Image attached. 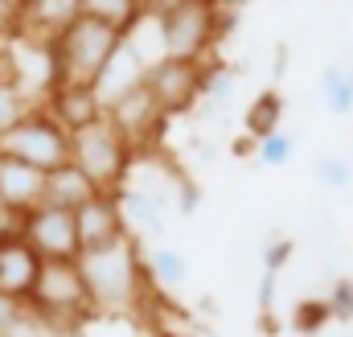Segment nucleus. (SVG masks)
Segmentation results:
<instances>
[{"label": "nucleus", "instance_id": "obj_1", "mask_svg": "<svg viewBox=\"0 0 353 337\" xmlns=\"http://www.w3.org/2000/svg\"><path fill=\"white\" fill-rule=\"evenodd\" d=\"M79 271H83L94 317H132L144 309V296L152 288L144 271V243L132 235H123L119 243L83 251Z\"/></svg>", "mask_w": 353, "mask_h": 337}, {"label": "nucleus", "instance_id": "obj_2", "mask_svg": "<svg viewBox=\"0 0 353 337\" xmlns=\"http://www.w3.org/2000/svg\"><path fill=\"white\" fill-rule=\"evenodd\" d=\"M25 317L50 334H79L94 317L79 259H41L37 284L25 300Z\"/></svg>", "mask_w": 353, "mask_h": 337}, {"label": "nucleus", "instance_id": "obj_3", "mask_svg": "<svg viewBox=\"0 0 353 337\" xmlns=\"http://www.w3.org/2000/svg\"><path fill=\"white\" fill-rule=\"evenodd\" d=\"M123 33L107 21H94V17H79L74 25H66L54 41H50V54H54V83H87L94 86L99 70L107 66V58L119 50Z\"/></svg>", "mask_w": 353, "mask_h": 337}, {"label": "nucleus", "instance_id": "obj_4", "mask_svg": "<svg viewBox=\"0 0 353 337\" xmlns=\"http://www.w3.org/2000/svg\"><path fill=\"white\" fill-rule=\"evenodd\" d=\"M70 165H79L94 181L99 193H115L128 185V173L136 165V148L119 136V128L103 115L87 128L70 132Z\"/></svg>", "mask_w": 353, "mask_h": 337}, {"label": "nucleus", "instance_id": "obj_5", "mask_svg": "<svg viewBox=\"0 0 353 337\" xmlns=\"http://www.w3.org/2000/svg\"><path fill=\"white\" fill-rule=\"evenodd\" d=\"M226 4V0H222ZM222 4H181L169 17H161V37H165V58L181 62H205L210 50L218 46L226 29Z\"/></svg>", "mask_w": 353, "mask_h": 337}, {"label": "nucleus", "instance_id": "obj_6", "mask_svg": "<svg viewBox=\"0 0 353 337\" xmlns=\"http://www.w3.org/2000/svg\"><path fill=\"white\" fill-rule=\"evenodd\" d=\"M0 153H8V157H21V161H29V165L37 168H58L70 161V132L37 103V107H29V115L21 119V124H12L4 136H0Z\"/></svg>", "mask_w": 353, "mask_h": 337}, {"label": "nucleus", "instance_id": "obj_7", "mask_svg": "<svg viewBox=\"0 0 353 337\" xmlns=\"http://www.w3.org/2000/svg\"><path fill=\"white\" fill-rule=\"evenodd\" d=\"M144 86L152 90L157 107L173 119L185 115L201 103V86H205V62H181V58H161L148 66Z\"/></svg>", "mask_w": 353, "mask_h": 337}, {"label": "nucleus", "instance_id": "obj_8", "mask_svg": "<svg viewBox=\"0 0 353 337\" xmlns=\"http://www.w3.org/2000/svg\"><path fill=\"white\" fill-rule=\"evenodd\" d=\"M25 243L41 259H79V227H74V210L62 206H37L25 214Z\"/></svg>", "mask_w": 353, "mask_h": 337}, {"label": "nucleus", "instance_id": "obj_9", "mask_svg": "<svg viewBox=\"0 0 353 337\" xmlns=\"http://www.w3.org/2000/svg\"><path fill=\"white\" fill-rule=\"evenodd\" d=\"M107 119H111V124L119 128V136L136 148V157H140V148L152 144V140L161 136V128L169 124V115L157 107V99H152L148 86H136V90H128L123 99H115V103L107 107Z\"/></svg>", "mask_w": 353, "mask_h": 337}, {"label": "nucleus", "instance_id": "obj_10", "mask_svg": "<svg viewBox=\"0 0 353 337\" xmlns=\"http://www.w3.org/2000/svg\"><path fill=\"white\" fill-rule=\"evenodd\" d=\"M115 202H119V210H123V222H128V235L132 239H140V243H161V235H165V206H169V198H161V193H152V189H144V185H123V189H115Z\"/></svg>", "mask_w": 353, "mask_h": 337}, {"label": "nucleus", "instance_id": "obj_11", "mask_svg": "<svg viewBox=\"0 0 353 337\" xmlns=\"http://www.w3.org/2000/svg\"><path fill=\"white\" fill-rule=\"evenodd\" d=\"M74 227H79V247L83 251L119 243L128 235V222H123V210H119L115 193H94L90 202H83L74 210Z\"/></svg>", "mask_w": 353, "mask_h": 337}, {"label": "nucleus", "instance_id": "obj_12", "mask_svg": "<svg viewBox=\"0 0 353 337\" xmlns=\"http://www.w3.org/2000/svg\"><path fill=\"white\" fill-rule=\"evenodd\" d=\"M41 107H46L66 132H79V128H87V124H94V119L107 115L103 103H99V95H94V86H87V83H54L46 90Z\"/></svg>", "mask_w": 353, "mask_h": 337}, {"label": "nucleus", "instance_id": "obj_13", "mask_svg": "<svg viewBox=\"0 0 353 337\" xmlns=\"http://www.w3.org/2000/svg\"><path fill=\"white\" fill-rule=\"evenodd\" d=\"M144 75H148V62L128 46V37L119 41V50L107 58V66L99 70V79H94V95H99V103H103V111L115 103V99H123L128 90H136V86H144Z\"/></svg>", "mask_w": 353, "mask_h": 337}, {"label": "nucleus", "instance_id": "obj_14", "mask_svg": "<svg viewBox=\"0 0 353 337\" xmlns=\"http://www.w3.org/2000/svg\"><path fill=\"white\" fill-rule=\"evenodd\" d=\"M0 202H8V206H17L25 214L37 210L46 202V168L0 153Z\"/></svg>", "mask_w": 353, "mask_h": 337}, {"label": "nucleus", "instance_id": "obj_15", "mask_svg": "<svg viewBox=\"0 0 353 337\" xmlns=\"http://www.w3.org/2000/svg\"><path fill=\"white\" fill-rule=\"evenodd\" d=\"M37 271H41V255L33 251L25 239L0 243V296L25 305L33 284H37Z\"/></svg>", "mask_w": 353, "mask_h": 337}, {"label": "nucleus", "instance_id": "obj_16", "mask_svg": "<svg viewBox=\"0 0 353 337\" xmlns=\"http://www.w3.org/2000/svg\"><path fill=\"white\" fill-rule=\"evenodd\" d=\"M79 17H83L79 0H25V29H21V37L25 41H54Z\"/></svg>", "mask_w": 353, "mask_h": 337}, {"label": "nucleus", "instance_id": "obj_17", "mask_svg": "<svg viewBox=\"0 0 353 337\" xmlns=\"http://www.w3.org/2000/svg\"><path fill=\"white\" fill-rule=\"evenodd\" d=\"M99 189H94V181H90L87 173L79 165H58L46 173V202L41 206H62V210H79L83 202H90Z\"/></svg>", "mask_w": 353, "mask_h": 337}, {"label": "nucleus", "instance_id": "obj_18", "mask_svg": "<svg viewBox=\"0 0 353 337\" xmlns=\"http://www.w3.org/2000/svg\"><path fill=\"white\" fill-rule=\"evenodd\" d=\"M144 271H148L152 292H181L189 284V259L169 243H152L144 251Z\"/></svg>", "mask_w": 353, "mask_h": 337}, {"label": "nucleus", "instance_id": "obj_19", "mask_svg": "<svg viewBox=\"0 0 353 337\" xmlns=\"http://www.w3.org/2000/svg\"><path fill=\"white\" fill-rule=\"evenodd\" d=\"M79 12H83V17H94V21L115 25L119 33H128V29L144 17L140 0H79Z\"/></svg>", "mask_w": 353, "mask_h": 337}, {"label": "nucleus", "instance_id": "obj_20", "mask_svg": "<svg viewBox=\"0 0 353 337\" xmlns=\"http://www.w3.org/2000/svg\"><path fill=\"white\" fill-rule=\"evenodd\" d=\"M279 119H283V99H279L275 86L263 90V95L247 107V115H243L247 136H255V140H263V136H271V132H279Z\"/></svg>", "mask_w": 353, "mask_h": 337}, {"label": "nucleus", "instance_id": "obj_21", "mask_svg": "<svg viewBox=\"0 0 353 337\" xmlns=\"http://www.w3.org/2000/svg\"><path fill=\"white\" fill-rule=\"evenodd\" d=\"M321 103H325L329 115H350L353 111V70L329 66L321 75Z\"/></svg>", "mask_w": 353, "mask_h": 337}, {"label": "nucleus", "instance_id": "obj_22", "mask_svg": "<svg viewBox=\"0 0 353 337\" xmlns=\"http://www.w3.org/2000/svg\"><path fill=\"white\" fill-rule=\"evenodd\" d=\"M239 86V70L222 66V62H205V86H201V103H226Z\"/></svg>", "mask_w": 353, "mask_h": 337}, {"label": "nucleus", "instance_id": "obj_23", "mask_svg": "<svg viewBox=\"0 0 353 337\" xmlns=\"http://www.w3.org/2000/svg\"><path fill=\"white\" fill-rule=\"evenodd\" d=\"M292 157H296V140L283 136V132H271V136H263L255 144V161L263 168H279V165H288Z\"/></svg>", "mask_w": 353, "mask_h": 337}, {"label": "nucleus", "instance_id": "obj_24", "mask_svg": "<svg viewBox=\"0 0 353 337\" xmlns=\"http://www.w3.org/2000/svg\"><path fill=\"white\" fill-rule=\"evenodd\" d=\"M29 107H37V99H29L21 86H0V136H4L12 124H21V119L29 115Z\"/></svg>", "mask_w": 353, "mask_h": 337}, {"label": "nucleus", "instance_id": "obj_25", "mask_svg": "<svg viewBox=\"0 0 353 337\" xmlns=\"http://www.w3.org/2000/svg\"><path fill=\"white\" fill-rule=\"evenodd\" d=\"M329 321H333L329 300H300V305L292 309V325H296V334H321Z\"/></svg>", "mask_w": 353, "mask_h": 337}, {"label": "nucleus", "instance_id": "obj_26", "mask_svg": "<svg viewBox=\"0 0 353 337\" xmlns=\"http://www.w3.org/2000/svg\"><path fill=\"white\" fill-rule=\"evenodd\" d=\"M316 181H321L325 189H345L353 181L350 161H341V157H321V161H316Z\"/></svg>", "mask_w": 353, "mask_h": 337}, {"label": "nucleus", "instance_id": "obj_27", "mask_svg": "<svg viewBox=\"0 0 353 337\" xmlns=\"http://www.w3.org/2000/svg\"><path fill=\"white\" fill-rule=\"evenodd\" d=\"M325 300H329L333 321H353V276L337 280V284H333V292H329Z\"/></svg>", "mask_w": 353, "mask_h": 337}, {"label": "nucleus", "instance_id": "obj_28", "mask_svg": "<svg viewBox=\"0 0 353 337\" xmlns=\"http://www.w3.org/2000/svg\"><path fill=\"white\" fill-rule=\"evenodd\" d=\"M25 29V0H0V37L17 41Z\"/></svg>", "mask_w": 353, "mask_h": 337}, {"label": "nucleus", "instance_id": "obj_29", "mask_svg": "<svg viewBox=\"0 0 353 337\" xmlns=\"http://www.w3.org/2000/svg\"><path fill=\"white\" fill-rule=\"evenodd\" d=\"M8 239H25V210L0 202V243H8Z\"/></svg>", "mask_w": 353, "mask_h": 337}, {"label": "nucleus", "instance_id": "obj_30", "mask_svg": "<svg viewBox=\"0 0 353 337\" xmlns=\"http://www.w3.org/2000/svg\"><path fill=\"white\" fill-rule=\"evenodd\" d=\"M275 292H279V271H275V267H263V276H259V292H255V300H259V317H267V313L275 309Z\"/></svg>", "mask_w": 353, "mask_h": 337}, {"label": "nucleus", "instance_id": "obj_31", "mask_svg": "<svg viewBox=\"0 0 353 337\" xmlns=\"http://www.w3.org/2000/svg\"><path fill=\"white\" fill-rule=\"evenodd\" d=\"M21 325H25V305L0 296V337H12Z\"/></svg>", "mask_w": 353, "mask_h": 337}, {"label": "nucleus", "instance_id": "obj_32", "mask_svg": "<svg viewBox=\"0 0 353 337\" xmlns=\"http://www.w3.org/2000/svg\"><path fill=\"white\" fill-rule=\"evenodd\" d=\"M292 251H296V243H292V239H271V243L263 247V267L283 271V263L292 259Z\"/></svg>", "mask_w": 353, "mask_h": 337}, {"label": "nucleus", "instance_id": "obj_33", "mask_svg": "<svg viewBox=\"0 0 353 337\" xmlns=\"http://www.w3.org/2000/svg\"><path fill=\"white\" fill-rule=\"evenodd\" d=\"M197 198H201V189H197L189 177H176V210H181V214H193V210H197Z\"/></svg>", "mask_w": 353, "mask_h": 337}, {"label": "nucleus", "instance_id": "obj_34", "mask_svg": "<svg viewBox=\"0 0 353 337\" xmlns=\"http://www.w3.org/2000/svg\"><path fill=\"white\" fill-rule=\"evenodd\" d=\"M0 86H21V66H17V54H12V46L0 54Z\"/></svg>", "mask_w": 353, "mask_h": 337}, {"label": "nucleus", "instance_id": "obj_35", "mask_svg": "<svg viewBox=\"0 0 353 337\" xmlns=\"http://www.w3.org/2000/svg\"><path fill=\"white\" fill-rule=\"evenodd\" d=\"M181 4H185V0H140L144 17H157V21H161V17H169L173 8H181Z\"/></svg>", "mask_w": 353, "mask_h": 337}, {"label": "nucleus", "instance_id": "obj_36", "mask_svg": "<svg viewBox=\"0 0 353 337\" xmlns=\"http://www.w3.org/2000/svg\"><path fill=\"white\" fill-rule=\"evenodd\" d=\"M185 4H222V0H185Z\"/></svg>", "mask_w": 353, "mask_h": 337}, {"label": "nucleus", "instance_id": "obj_37", "mask_svg": "<svg viewBox=\"0 0 353 337\" xmlns=\"http://www.w3.org/2000/svg\"><path fill=\"white\" fill-rule=\"evenodd\" d=\"M8 46H12V41H8V37H0V54H4V50H8Z\"/></svg>", "mask_w": 353, "mask_h": 337}]
</instances>
